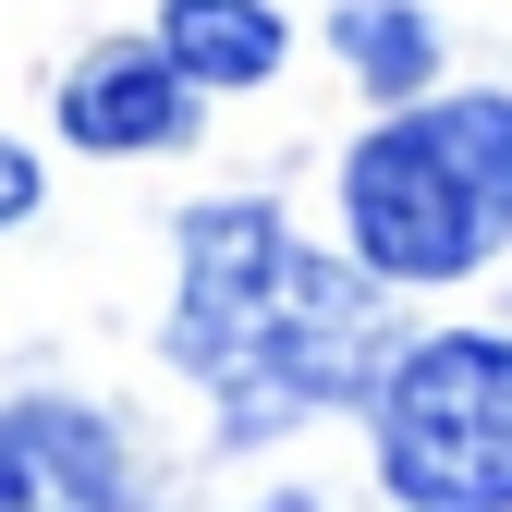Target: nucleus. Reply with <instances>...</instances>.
I'll list each match as a JSON object with an SVG mask.
<instances>
[{"instance_id":"6e6552de","label":"nucleus","mask_w":512,"mask_h":512,"mask_svg":"<svg viewBox=\"0 0 512 512\" xmlns=\"http://www.w3.org/2000/svg\"><path fill=\"white\" fill-rule=\"evenodd\" d=\"M25 208H37V159H25V147H0V220H25Z\"/></svg>"},{"instance_id":"f257e3e1","label":"nucleus","mask_w":512,"mask_h":512,"mask_svg":"<svg viewBox=\"0 0 512 512\" xmlns=\"http://www.w3.org/2000/svg\"><path fill=\"white\" fill-rule=\"evenodd\" d=\"M391 293L354 256H317L269 196H220L183 220V293H171V366L220 403L232 439H269L305 415H342L391 366Z\"/></svg>"},{"instance_id":"0eeeda50","label":"nucleus","mask_w":512,"mask_h":512,"mask_svg":"<svg viewBox=\"0 0 512 512\" xmlns=\"http://www.w3.org/2000/svg\"><path fill=\"white\" fill-rule=\"evenodd\" d=\"M330 49L354 61V86L391 98V110H415L427 74H439V25L403 13V0H342V13H330Z\"/></svg>"},{"instance_id":"f03ea898","label":"nucleus","mask_w":512,"mask_h":512,"mask_svg":"<svg viewBox=\"0 0 512 512\" xmlns=\"http://www.w3.org/2000/svg\"><path fill=\"white\" fill-rule=\"evenodd\" d=\"M342 220H354V269L391 281H464L512 244V98H415L342 159Z\"/></svg>"},{"instance_id":"20e7f679","label":"nucleus","mask_w":512,"mask_h":512,"mask_svg":"<svg viewBox=\"0 0 512 512\" xmlns=\"http://www.w3.org/2000/svg\"><path fill=\"white\" fill-rule=\"evenodd\" d=\"M0 512H147L135 439L74 391L0 403Z\"/></svg>"},{"instance_id":"423d86ee","label":"nucleus","mask_w":512,"mask_h":512,"mask_svg":"<svg viewBox=\"0 0 512 512\" xmlns=\"http://www.w3.org/2000/svg\"><path fill=\"white\" fill-rule=\"evenodd\" d=\"M159 61L183 86H269L281 74V13L269 0H171L159 13Z\"/></svg>"},{"instance_id":"7ed1b4c3","label":"nucleus","mask_w":512,"mask_h":512,"mask_svg":"<svg viewBox=\"0 0 512 512\" xmlns=\"http://www.w3.org/2000/svg\"><path fill=\"white\" fill-rule=\"evenodd\" d=\"M378 488L403 512H512V342L439 330L378 366Z\"/></svg>"},{"instance_id":"39448f33","label":"nucleus","mask_w":512,"mask_h":512,"mask_svg":"<svg viewBox=\"0 0 512 512\" xmlns=\"http://www.w3.org/2000/svg\"><path fill=\"white\" fill-rule=\"evenodd\" d=\"M196 122V86L159 61V37H110L61 74V135L98 147V159H135V147H171Z\"/></svg>"}]
</instances>
